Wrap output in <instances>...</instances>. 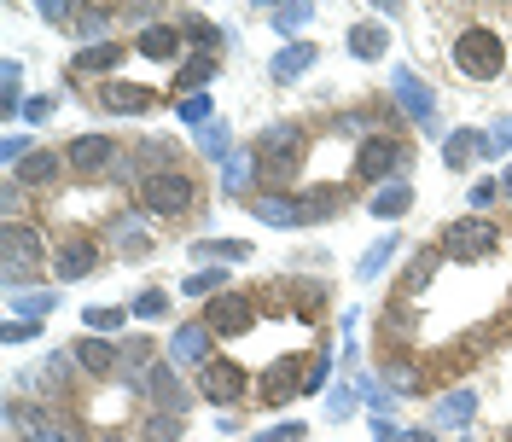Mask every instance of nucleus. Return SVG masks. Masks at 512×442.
Here are the masks:
<instances>
[{"mask_svg":"<svg viewBox=\"0 0 512 442\" xmlns=\"http://www.w3.org/2000/svg\"><path fill=\"white\" fill-rule=\"evenodd\" d=\"M315 59H320L315 41H286V47H280V53L268 59V76H274V82L286 88V82H297V76H309V70H315Z\"/></svg>","mask_w":512,"mask_h":442,"instance_id":"obj_22","label":"nucleus"},{"mask_svg":"<svg viewBox=\"0 0 512 442\" xmlns=\"http://www.w3.org/2000/svg\"><path fill=\"white\" fill-rule=\"evenodd\" d=\"M222 291H233V285H227V268H198L192 280H181V297H204V303H210V297H222Z\"/></svg>","mask_w":512,"mask_h":442,"instance_id":"obj_37","label":"nucleus"},{"mask_svg":"<svg viewBox=\"0 0 512 442\" xmlns=\"http://www.w3.org/2000/svg\"><path fill=\"white\" fill-rule=\"evenodd\" d=\"M198 152H204V158H216V163L233 158V134H227V123H204V128H198Z\"/></svg>","mask_w":512,"mask_h":442,"instance_id":"obj_42","label":"nucleus"},{"mask_svg":"<svg viewBox=\"0 0 512 442\" xmlns=\"http://www.w3.org/2000/svg\"><path fill=\"white\" fill-rule=\"evenodd\" d=\"M128 326V309H111V303H99V309H88L82 315V332H94V338H105V332H123Z\"/></svg>","mask_w":512,"mask_h":442,"instance_id":"obj_43","label":"nucleus"},{"mask_svg":"<svg viewBox=\"0 0 512 442\" xmlns=\"http://www.w3.org/2000/svg\"><path fill=\"white\" fill-rule=\"evenodd\" d=\"M123 59H128L123 41H99V47H82V53H76V76H111V70H117Z\"/></svg>","mask_w":512,"mask_h":442,"instance_id":"obj_29","label":"nucleus"},{"mask_svg":"<svg viewBox=\"0 0 512 442\" xmlns=\"http://www.w3.org/2000/svg\"><path fill=\"white\" fill-rule=\"evenodd\" d=\"M35 12H41L47 24H76V12H88V6H76V0H41Z\"/></svg>","mask_w":512,"mask_h":442,"instance_id":"obj_50","label":"nucleus"},{"mask_svg":"<svg viewBox=\"0 0 512 442\" xmlns=\"http://www.w3.org/2000/svg\"><path fill=\"white\" fill-rule=\"evenodd\" d=\"M24 442H82V431H76V425H64V419H47V425L30 431Z\"/></svg>","mask_w":512,"mask_h":442,"instance_id":"obj_49","label":"nucleus"},{"mask_svg":"<svg viewBox=\"0 0 512 442\" xmlns=\"http://www.w3.org/2000/svg\"><path fill=\"white\" fill-rule=\"evenodd\" d=\"M507 442H512V431H507Z\"/></svg>","mask_w":512,"mask_h":442,"instance_id":"obj_62","label":"nucleus"},{"mask_svg":"<svg viewBox=\"0 0 512 442\" xmlns=\"http://www.w3.org/2000/svg\"><path fill=\"white\" fill-rule=\"evenodd\" d=\"M396 251H402V239H396V233H384V239H373V245L361 251V262H355V280H379L384 268L396 262Z\"/></svg>","mask_w":512,"mask_h":442,"instance_id":"obj_33","label":"nucleus"},{"mask_svg":"<svg viewBox=\"0 0 512 442\" xmlns=\"http://www.w3.org/2000/svg\"><path fill=\"white\" fill-rule=\"evenodd\" d=\"M35 146H30V134H6V140H0V163H12V169H18V163L30 158Z\"/></svg>","mask_w":512,"mask_h":442,"instance_id":"obj_53","label":"nucleus"},{"mask_svg":"<svg viewBox=\"0 0 512 442\" xmlns=\"http://www.w3.org/2000/svg\"><path fill=\"white\" fill-rule=\"evenodd\" d=\"M192 390H198L204 402H216V408L227 413L233 402H245V390H251V373H245L239 361H222V355H216L210 367H198V384H192Z\"/></svg>","mask_w":512,"mask_h":442,"instance_id":"obj_9","label":"nucleus"},{"mask_svg":"<svg viewBox=\"0 0 512 442\" xmlns=\"http://www.w3.org/2000/svg\"><path fill=\"white\" fill-rule=\"evenodd\" d=\"M251 175H256V158H251V152H233V158L222 163V192H227V198H245Z\"/></svg>","mask_w":512,"mask_h":442,"instance_id":"obj_35","label":"nucleus"},{"mask_svg":"<svg viewBox=\"0 0 512 442\" xmlns=\"http://www.w3.org/2000/svg\"><path fill=\"white\" fill-rule=\"evenodd\" d=\"M94 442H128V437H123V431H99Z\"/></svg>","mask_w":512,"mask_h":442,"instance_id":"obj_59","label":"nucleus"},{"mask_svg":"<svg viewBox=\"0 0 512 442\" xmlns=\"http://www.w3.org/2000/svg\"><path fill=\"white\" fill-rule=\"evenodd\" d=\"M460 442H472V437H460Z\"/></svg>","mask_w":512,"mask_h":442,"instance_id":"obj_61","label":"nucleus"},{"mask_svg":"<svg viewBox=\"0 0 512 442\" xmlns=\"http://www.w3.org/2000/svg\"><path fill=\"white\" fill-rule=\"evenodd\" d=\"M105 239H111V245H117V256H128V262H140V256H152V251H158V245H152V233H146V221L134 216V210L111 216Z\"/></svg>","mask_w":512,"mask_h":442,"instance_id":"obj_19","label":"nucleus"},{"mask_svg":"<svg viewBox=\"0 0 512 442\" xmlns=\"http://www.w3.org/2000/svg\"><path fill=\"white\" fill-rule=\"evenodd\" d=\"M448 64L460 70V76H472V82H495L501 70H507V41L489 30V24H472V30L454 35V53Z\"/></svg>","mask_w":512,"mask_h":442,"instance_id":"obj_4","label":"nucleus"},{"mask_svg":"<svg viewBox=\"0 0 512 442\" xmlns=\"http://www.w3.org/2000/svg\"><path fill=\"white\" fill-rule=\"evenodd\" d=\"M210 344H216V332H210L204 320H187V326L169 338V367H210V361H216Z\"/></svg>","mask_w":512,"mask_h":442,"instance_id":"obj_14","label":"nucleus"},{"mask_svg":"<svg viewBox=\"0 0 512 442\" xmlns=\"http://www.w3.org/2000/svg\"><path fill=\"white\" fill-rule=\"evenodd\" d=\"M204 326H210L216 338H245L256 326V297L251 291H222V297H210V303H204Z\"/></svg>","mask_w":512,"mask_h":442,"instance_id":"obj_10","label":"nucleus"},{"mask_svg":"<svg viewBox=\"0 0 512 442\" xmlns=\"http://www.w3.org/2000/svg\"><path fill=\"white\" fill-rule=\"evenodd\" d=\"M361 402H367V408L379 413V419H384L390 408H396V396H390V390H384L379 379H361Z\"/></svg>","mask_w":512,"mask_h":442,"instance_id":"obj_51","label":"nucleus"},{"mask_svg":"<svg viewBox=\"0 0 512 442\" xmlns=\"http://www.w3.org/2000/svg\"><path fill=\"white\" fill-rule=\"evenodd\" d=\"M216 70H222V59H216V53H192V59L181 64V76H175V99L204 94V88L216 82Z\"/></svg>","mask_w":512,"mask_h":442,"instance_id":"obj_24","label":"nucleus"},{"mask_svg":"<svg viewBox=\"0 0 512 442\" xmlns=\"http://www.w3.org/2000/svg\"><path fill=\"white\" fill-rule=\"evenodd\" d=\"M181 47H187L181 24H152V30H140V35H134V59H152V64L181 59Z\"/></svg>","mask_w":512,"mask_h":442,"instance_id":"obj_21","label":"nucleus"},{"mask_svg":"<svg viewBox=\"0 0 512 442\" xmlns=\"http://www.w3.org/2000/svg\"><path fill=\"white\" fill-rule=\"evenodd\" d=\"M70 361H76L88 379H117V367H123V349L111 344V338H88V332H82V338L70 344Z\"/></svg>","mask_w":512,"mask_h":442,"instance_id":"obj_15","label":"nucleus"},{"mask_svg":"<svg viewBox=\"0 0 512 442\" xmlns=\"http://www.w3.org/2000/svg\"><path fill=\"white\" fill-rule=\"evenodd\" d=\"M70 367H76L70 355H53V361H47V367L35 373V390H64V379H70Z\"/></svg>","mask_w":512,"mask_h":442,"instance_id":"obj_48","label":"nucleus"},{"mask_svg":"<svg viewBox=\"0 0 512 442\" xmlns=\"http://www.w3.org/2000/svg\"><path fill=\"white\" fill-rule=\"evenodd\" d=\"M0 338H6V344H30V338H41V320H6V326H0Z\"/></svg>","mask_w":512,"mask_h":442,"instance_id":"obj_52","label":"nucleus"},{"mask_svg":"<svg viewBox=\"0 0 512 442\" xmlns=\"http://www.w3.org/2000/svg\"><path fill=\"white\" fill-rule=\"evenodd\" d=\"M489 204H501V181H478L472 187V210H489Z\"/></svg>","mask_w":512,"mask_h":442,"instance_id":"obj_55","label":"nucleus"},{"mask_svg":"<svg viewBox=\"0 0 512 442\" xmlns=\"http://www.w3.org/2000/svg\"><path fill=\"white\" fill-rule=\"evenodd\" d=\"M181 35H187V41L198 47V53H216V47L227 41L222 24H210V18H181Z\"/></svg>","mask_w":512,"mask_h":442,"instance_id":"obj_40","label":"nucleus"},{"mask_svg":"<svg viewBox=\"0 0 512 442\" xmlns=\"http://www.w3.org/2000/svg\"><path fill=\"white\" fill-rule=\"evenodd\" d=\"M437 268H443V251H419L408 268H402V280H396V291H402V303H414V291H425V285L437 280Z\"/></svg>","mask_w":512,"mask_h":442,"instance_id":"obj_30","label":"nucleus"},{"mask_svg":"<svg viewBox=\"0 0 512 442\" xmlns=\"http://www.w3.org/2000/svg\"><path fill=\"white\" fill-rule=\"evenodd\" d=\"M472 413H478V390H472V384H454V390L437 396V408H431V431H454V425L466 431Z\"/></svg>","mask_w":512,"mask_h":442,"instance_id":"obj_18","label":"nucleus"},{"mask_svg":"<svg viewBox=\"0 0 512 442\" xmlns=\"http://www.w3.org/2000/svg\"><path fill=\"white\" fill-rule=\"evenodd\" d=\"M408 210H414V187L408 181H390V187H379L367 198V216H379V221H402Z\"/></svg>","mask_w":512,"mask_h":442,"instance_id":"obj_25","label":"nucleus"},{"mask_svg":"<svg viewBox=\"0 0 512 442\" xmlns=\"http://www.w3.org/2000/svg\"><path fill=\"white\" fill-rule=\"evenodd\" d=\"M123 367H117V379H128L134 390H146V379H152V338H123Z\"/></svg>","mask_w":512,"mask_h":442,"instance_id":"obj_27","label":"nucleus"},{"mask_svg":"<svg viewBox=\"0 0 512 442\" xmlns=\"http://www.w3.org/2000/svg\"><path fill=\"white\" fill-rule=\"evenodd\" d=\"M251 442H309V425L303 419H280L274 431H251Z\"/></svg>","mask_w":512,"mask_h":442,"instance_id":"obj_47","label":"nucleus"},{"mask_svg":"<svg viewBox=\"0 0 512 442\" xmlns=\"http://www.w3.org/2000/svg\"><path fill=\"white\" fill-rule=\"evenodd\" d=\"M303 373H309V355H280V361L262 373V384H256L262 408H286V402H297V396H303Z\"/></svg>","mask_w":512,"mask_h":442,"instance_id":"obj_11","label":"nucleus"},{"mask_svg":"<svg viewBox=\"0 0 512 442\" xmlns=\"http://www.w3.org/2000/svg\"><path fill=\"white\" fill-rule=\"evenodd\" d=\"M262 12H268V24L280 35H291V41H303V30L315 24V6H309V0H280V6H262Z\"/></svg>","mask_w":512,"mask_h":442,"instance_id":"obj_26","label":"nucleus"},{"mask_svg":"<svg viewBox=\"0 0 512 442\" xmlns=\"http://www.w3.org/2000/svg\"><path fill=\"white\" fill-rule=\"evenodd\" d=\"M414 169V146L408 140H396V134H367L361 146H355V175L361 181H402Z\"/></svg>","mask_w":512,"mask_h":442,"instance_id":"obj_5","label":"nucleus"},{"mask_svg":"<svg viewBox=\"0 0 512 442\" xmlns=\"http://www.w3.org/2000/svg\"><path fill=\"white\" fill-rule=\"evenodd\" d=\"M326 379H332V349L320 344L315 355H309V373H303V396H320V390H326Z\"/></svg>","mask_w":512,"mask_h":442,"instance_id":"obj_46","label":"nucleus"},{"mask_svg":"<svg viewBox=\"0 0 512 442\" xmlns=\"http://www.w3.org/2000/svg\"><path fill=\"white\" fill-rule=\"evenodd\" d=\"M384 390H390V396H419V390H431V384L419 373V361L396 355V361H384Z\"/></svg>","mask_w":512,"mask_h":442,"instance_id":"obj_31","label":"nucleus"},{"mask_svg":"<svg viewBox=\"0 0 512 442\" xmlns=\"http://www.w3.org/2000/svg\"><path fill=\"white\" fill-rule=\"evenodd\" d=\"M53 111H59V99H53V94H30V99H24V117H30V123H47Z\"/></svg>","mask_w":512,"mask_h":442,"instance_id":"obj_54","label":"nucleus"},{"mask_svg":"<svg viewBox=\"0 0 512 442\" xmlns=\"http://www.w3.org/2000/svg\"><path fill=\"white\" fill-rule=\"evenodd\" d=\"M163 315H169V291H158V285L128 303V320H163Z\"/></svg>","mask_w":512,"mask_h":442,"instance_id":"obj_45","label":"nucleus"},{"mask_svg":"<svg viewBox=\"0 0 512 442\" xmlns=\"http://www.w3.org/2000/svg\"><path fill=\"white\" fill-rule=\"evenodd\" d=\"M70 30L82 35V47H99V35L111 30V6H88V12H82V18H76Z\"/></svg>","mask_w":512,"mask_h":442,"instance_id":"obj_44","label":"nucleus"},{"mask_svg":"<svg viewBox=\"0 0 512 442\" xmlns=\"http://www.w3.org/2000/svg\"><path fill=\"white\" fill-rule=\"evenodd\" d=\"M192 256H198L204 268H227V262H251V245H245V239H198Z\"/></svg>","mask_w":512,"mask_h":442,"instance_id":"obj_32","label":"nucleus"},{"mask_svg":"<svg viewBox=\"0 0 512 442\" xmlns=\"http://www.w3.org/2000/svg\"><path fill=\"white\" fill-rule=\"evenodd\" d=\"M501 198H512V163H507V175H501Z\"/></svg>","mask_w":512,"mask_h":442,"instance_id":"obj_60","label":"nucleus"},{"mask_svg":"<svg viewBox=\"0 0 512 442\" xmlns=\"http://www.w3.org/2000/svg\"><path fill=\"white\" fill-rule=\"evenodd\" d=\"M344 41H350V53L361 64H373V59H384V53H390V30H384V24H367V18H361V24H350V35H344Z\"/></svg>","mask_w":512,"mask_h":442,"instance_id":"obj_28","label":"nucleus"},{"mask_svg":"<svg viewBox=\"0 0 512 442\" xmlns=\"http://www.w3.org/2000/svg\"><path fill=\"white\" fill-rule=\"evenodd\" d=\"M390 99H396V111L414 117V123H431V117H437V88H431L425 76H414V70H396V76H390Z\"/></svg>","mask_w":512,"mask_h":442,"instance_id":"obj_12","label":"nucleus"},{"mask_svg":"<svg viewBox=\"0 0 512 442\" xmlns=\"http://www.w3.org/2000/svg\"><path fill=\"white\" fill-rule=\"evenodd\" d=\"M59 169H70L64 152H47V146H41V152H30V158L12 169V181H24V187H53V181H59Z\"/></svg>","mask_w":512,"mask_h":442,"instance_id":"obj_23","label":"nucleus"},{"mask_svg":"<svg viewBox=\"0 0 512 442\" xmlns=\"http://www.w3.org/2000/svg\"><path fill=\"white\" fill-rule=\"evenodd\" d=\"M99 268V239H88V233H70V239H59L53 245V274L59 280H88Z\"/></svg>","mask_w":512,"mask_h":442,"instance_id":"obj_13","label":"nucleus"},{"mask_svg":"<svg viewBox=\"0 0 512 442\" xmlns=\"http://www.w3.org/2000/svg\"><path fill=\"white\" fill-rule=\"evenodd\" d=\"M181 431H187V413L152 408L146 419H140V442H181Z\"/></svg>","mask_w":512,"mask_h":442,"instance_id":"obj_34","label":"nucleus"},{"mask_svg":"<svg viewBox=\"0 0 512 442\" xmlns=\"http://www.w3.org/2000/svg\"><path fill=\"white\" fill-rule=\"evenodd\" d=\"M478 158H501V146H495L489 134H478V128H454V134L443 140V163L454 169V175H460L466 163H478Z\"/></svg>","mask_w":512,"mask_h":442,"instance_id":"obj_16","label":"nucleus"},{"mask_svg":"<svg viewBox=\"0 0 512 442\" xmlns=\"http://www.w3.org/2000/svg\"><path fill=\"white\" fill-rule=\"evenodd\" d=\"M402 442H437V431H402Z\"/></svg>","mask_w":512,"mask_h":442,"instance_id":"obj_58","label":"nucleus"},{"mask_svg":"<svg viewBox=\"0 0 512 442\" xmlns=\"http://www.w3.org/2000/svg\"><path fill=\"white\" fill-rule=\"evenodd\" d=\"M175 117H181L187 128L216 123V99H210V94H187V99H175Z\"/></svg>","mask_w":512,"mask_h":442,"instance_id":"obj_41","label":"nucleus"},{"mask_svg":"<svg viewBox=\"0 0 512 442\" xmlns=\"http://www.w3.org/2000/svg\"><path fill=\"white\" fill-rule=\"evenodd\" d=\"M64 163H70L82 181H99V175H117V163H123V146H117L111 134H76V140L64 146Z\"/></svg>","mask_w":512,"mask_h":442,"instance_id":"obj_8","label":"nucleus"},{"mask_svg":"<svg viewBox=\"0 0 512 442\" xmlns=\"http://www.w3.org/2000/svg\"><path fill=\"white\" fill-rule=\"evenodd\" d=\"M373 442H402V425H390V419H373Z\"/></svg>","mask_w":512,"mask_h":442,"instance_id":"obj_57","label":"nucleus"},{"mask_svg":"<svg viewBox=\"0 0 512 442\" xmlns=\"http://www.w3.org/2000/svg\"><path fill=\"white\" fill-rule=\"evenodd\" d=\"M152 105H158V94L140 82H105L99 88V111H117V117H146Z\"/></svg>","mask_w":512,"mask_h":442,"instance_id":"obj_20","label":"nucleus"},{"mask_svg":"<svg viewBox=\"0 0 512 442\" xmlns=\"http://www.w3.org/2000/svg\"><path fill=\"white\" fill-rule=\"evenodd\" d=\"M501 245V227L483 216H466V221H448L443 239H437V251L443 256H460V262H478V256H489Z\"/></svg>","mask_w":512,"mask_h":442,"instance_id":"obj_7","label":"nucleus"},{"mask_svg":"<svg viewBox=\"0 0 512 442\" xmlns=\"http://www.w3.org/2000/svg\"><path fill=\"white\" fill-rule=\"evenodd\" d=\"M355 402H361V379H350V384H338V390H332V396H326V425H344V419H350L355 413Z\"/></svg>","mask_w":512,"mask_h":442,"instance_id":"obj_38","label":"nucleus"},{"mask_svg":"<svg viewBox=\"0 0 512 442\" xmlns=\"http://www.w3.org/2000/svg\"><path fill=\"white\" fill-rule=\"evenodd\" d=\"M0 111L12 117V111H24V64L6 59L0 64Z\"/></svg>","mask_w":512,"mask_h":442,"instance_id":"obj_36","label":"nucleus"},{"mask_svg":"<svg viewBox=\"0 0 512 442\" xmlns=\"http://www.w3.org/2000/svg\"><path fill=\"white\" fill-rule=\"evenodd\" d=\"M303 152H309V134H303V123H274V128H262V134H256V146H251L256 181H262L268 192L286 187L291 175L303 169Z\"/></svg>","mask_w":512,"mask_h":442,"instance_id":"obj_1","label":"nucleus"},{"mask_svg":"<svg viewBox=\"0 0 512 442\" xmlns=\"http://www.w3.org/2000/svg\"><path fill=\"white\" fill-rule=\"evenodd\" d=\"M41 268H47V239H41V227L12 216L6 233H0V274H6V285L41 280Z\"/></svg>","mask_w":512,"mask_h":442,"instance_id":"obj_3","label":"nucleus"},{"mask_svg":"<svg viewBox=\"0 0 512 442\" xmlns=\"http://www.w3.org/2000/svg\"><path fill=\"white\" fill-rule=\"evenodd\" d=\"M140 204H146V216L181 221L192 204H198V181H192L187 169H163V175H146V181H140Z\"/></svg>","mask_w":512,"mask_h":442,"instance_id":"obj_6","label":"nucleus"},{"mask_svg":"<svg viewBox=\"0 0 512 442\" xmlns=\"http://www.w3.org/2000/svg\"><path fill=\"white\" fill-rule=\"evenodd\" d=\"M146 396H152V408H163V413H187L198 390H187V384H181V367L163 361V367H152V379H146Z\"/></svg>","mask_w":512,"mask_h":442,"instance_id":"obj_17","label":"nucleus"},{"mask_svg":"<svg viewBox=\"0 0 512 442\" xmlns=\"http://www.w3.org/2000/svg\"><path fill=\"white\" fill-rule=\"evenodd\" d=\"M12 309H18V320H47L59 309V291H18Z\"/></svg>","mask_w":512,"mask_h":442,"instance_id":"obj_39","label":"nucleus"},{"mask_svg":"<svg viewBox=\"0 0 512 442\" xmlns=\"http://www.w3.org/2000/svg\"><path fill=\"white\" fill-rule=\"evenodd\" d=\"M245 204L268 227H309L320 216H338V192H262V198H245Z\"/></svg>","mask_w":512,"mask_h":442,"instance_id":"obj_2","label":"nucleus"},{"mask_svg":"<svg viewBox=\"0 0 512 442\" xmlns=\"http://www.w3.org/2000/svg\"><path fill=\"white\" fill-rule=\"evenodd\" d=\"M483 134H489V140H495V146L507 152V146H512V117H495V123L483 128Z\"/></svg>","mask_w":512,"mask_h":442,"instance_id":"obj_56","label":"nucleus"}]
</instances>
